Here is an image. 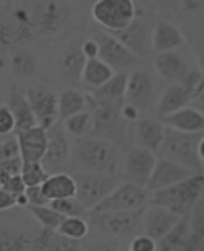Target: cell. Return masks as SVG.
Segmentation results:
<instances>
[{
    "instance_id": "cell-24",
    "label": "cell",
    "mask_w": 204,
    "mask_h": 251,
    "mask_svg": "<svg viewBox=\"0 0 204 251\" xmlns=\"http://www.w3.org/2000/svg\"><path fill=\"white\" fill-rule=\"evenodd\" d=\"M41 189L49 200L67 199V197H75L76 183L74 176L65 173H52L49 174L45 181L42 182Z\"/></svg>"
},
{
    "instance_id": "cell-3",
    "label": "cell",
    "mask_w": 204,
    "mask_h": 251,
    "mask_svg": "<svg viewBox=\"0 0 204 251\" xmlns=\"http://www.w3.org/2000/svg\"><path fill=\"white\" fill-rule=\"evenodd\" d=\"M202 137H203V132L184 133L166 128L165 139L158 152L161 153V158L170 159L199 173V169L202 170L203 167V162L198 158L196 146Z\"/></svg>"
},
{
    "instance_id": "cell-48",
    "label": "cell",
    "mask_w": 204,
    "mask_h": 251,
    "mask_svg": "<svg viewBox=\"0 0 204 251\" xmlns=\"http://www.w3.org/2000/svg\"><path fill=\"white\" fill-rule=\"evenodd\" d=\"M121 116L124 118V121H135L140 117V110L136 109L135 106L129 105V103H125L121 107Z\"/></svg>"
},
{
    "instance_id": "cell-31",
    "label": "cell",
    "mask_w": 204,
    "mask_h": 251,
    "mask_svg": "<svg viewBox=\"0 0 204 251\" xmlns=\"http://www.w3.org/2000/svg\"><path fill=\"white\" fill-rule=\"evenodd\" d=\"M63 123V128L68 134L74 136V137H87L91 136V130H93V117L91 113L86 110H82L76 113L71 117L65 118L61 121Z\"/></svg>"
},
{
    "instance_id": "cell-14",
    "label": "cell",
    "mask_w": 204,
    "mask_h": 251,
    "mask_svg": "<svg viewBox=\"0 0 204 251\" xmlns=\"http://www.w3.org/2000/svg\"><path fill=\"white\" fill-rule=\"evenodd\" d=\"M154 27V26H152ZM152 27L143 18L136 17L125 29L111 33L118 41L124 44L129 50L136 56H148L151 54V33Z\"/></svg>"
},
{
    "instance_id": "cell-39",
    "label": "cell",
    "mask_w": 204,
    "mask_h": 251,
    "mask_svg": "<svg viewBox=\"0 0 204 251\" xmlns=\"http://www.w3.org/2000/svg\"><path fill=\"white\" fill-rule=\"evenodd\" d=\"M29 247V242L21 235L0 232V250H22Z\"/></svg>"
},
{
    "instance_id": "cell-37",
    "label": "cell",
    "mask_w": 204,
    "mask_h": 251,
    "mask_svg": "<svg viewBox=\"0 0 204 251\" xmlns=\"http://www.w3.org/2000/svg\"><path fill=\"white\" fill-rule=\"evenodd\" d=\"M188 224L191 234L204 236V202L203 197L192 205V208L188 213Z\"/></svg>"
},
{
    "instance_id": "cell-27",
    "label": "cell",
    "mask_w": 204,
    "mask_h": 251,
    "mask_svg": "<svg viewBox=\"0 0 204 251\" xmlns=\"http://www.w3.org/2000/svg\"><path fill=\"white\" fill-rule=\"evenodd\" d=\"M116 72L112 70L105 61H102L98 57L95 59H87L82 68L81 82L87 84L90 87L98 88L106 83Z\"/></svg>"
},
{
    "instance_id": "cell-12",
    "label": "cell",
    "mask_w": 204,
    "mask_h": 251,
    "mask_svg": "<svg viewBox=\"0 0 204 251\" xmlns=\"http://www.w3.org/2000/svg\"><path fill=\"white\" fill-rule=\"evenodd\" d=\"M70 155L71 143L68 133L58 123L47 130V150L41 163L52 174L70 162Z\"/></svg>"
},
{
    "instance_id": "cell-20",
    "label": "cell",
    "mask_w": 204,
    "mask_h": 251,
    "mask_svg": "<svg viewBox=\"0 0 204 251\" xmlns=\"http://www.w3.org/2000/svg\"><path fill=\"white\" fill-rule=\"evenodd\" d=\"M184 45H185V37L177 26L165 21L154 25L151 33L152 53L170 52Z\"/></svg>"
},
{
    "instance_id": "cell-16",
    "label": "cell",
    "mask_w": 204,
    "mask_h": 251,
    "mask_svg": "<svg viewBox=\"0 0 204 251\" xmlns=\"http://www.w3.org/2000/svg\"><path fill=\"white\" fill-rule=\"evenodd\" d=\"M154 79L146 71H135L127 77L124 102L135 106L140 111L151 105L154 97Z\"/></svg>"
},
{
    "instance_id": "cell-47",
    "label": "cell",
    "mask_w": 204,
    "mask_h": 251,
    "mask_svg": "<svg viewBox=\"0 0 204 251\" xmlns=\"http://www.w3.org/2000/svg\"><path fill=\"white\" fill-rule=\"evenodd\" d=\"M14 206H17V197L6 189L0 187V212L11 209Z\"/></svg>"
},
{
    "instance_id": "cell-46",
    "label": "cell",
    "mask_w": 204,
    "mask_h": 251,
    "mask_svg": "<svg viewBox=\"0 0 204 251\" xmlns=\"http://www.w3.org/2000/svg\"><path fill=\"white\" fill-rule=\"evenodd\" d=\"M81 50L83 56L87 59H95L98 57V44L94 38H87L81 42Z\"/></svg>"
},
{
    "instance_id": "cell-19",
    "label": "cell",
    "mask_w": 204,
    "mask_h": 251,
    "mask_svg": "<svg viewBox=\"0 0 204 251\" xmlns=\"http://www.w3.org/2000/svg\"><path fill=\"white\" fill-rule=\"evenodd\" d=\"M86 63V57L83 56L81 50V42L79 44H70L68 47L63 49L58 57V72L60 77L65 83L81 82L82 68Z\"/></svg>"
},
{
    "instance_id": "cell-44",
    "label": "cell",
    "mask_w": 204,
    "mask_h": 251,
    "mask_svg": "<svg viewBox=\"0 0 204 251\" xmlns=\"http://www.w3.org/2000/svg\"><path fill=\"white\" fill-rule=\"evenodd\" d=\"M25 196L28 200V205H47L49 200L45 197V194L41 189V185L37 186H28L25 189Z\"/></svg>"
},
{
    "instance_id": "cell-1",
    "label": "cell",
    "mask_w": 204,
    "mask_h": 251,
    "mask_svg": "<svg viewBox=\"0 0 204 251\" xmlns=\"http://www.w3.org/2000/svg\"><path fill=\"white\" fill-rule=\"evenodd\" d=\"M121 148L115 141L94 136L76 137L71 144L70 162L76 171L116 176L121 164Z\"/></svg>"
},
{
    "instance_id": "cell-26",
    "label": "cell",
    "mask_w": 204,
    "mask_h": 251,
    "mask_svg": "<svg viewBox=\"0 0 204 251\" xmlns=\"http://www.w3.org/2000/svg\"><path fill=\"white\" fill-rule=\"evenodd\" d=\"M166 126L159 120L145 118L138 124V139L140 146L150 150L154 153L161 148L165 139Z\"/></svg>"
},
{
    "instance_id": "cell-13",
    "label": "cell",
    "mask_w": 204,
    "mask_h": 251,
    "mask_svg": "<svg viewBox=\"0 0 204 251\" xmlns=\"http://www.w3.org/2000/svg\"><path fill=\"white\" fill-rule=\"evenodd\" d=\"M181 217L168 208L148 202L142 212L139 229L158 242L180 222Z\"/></svg>"
},
{
    "instance_id": "cell-2",
    "label": "cell",
    "mask_w": 204,
    "mask_h": 251,
    "mask_svg": "<svg viewBox=\"0 0 204 251\" xmlns=\"http://www.w3.org/2000/svg\"><path fill=\"white\" fill-rule=\"evenodd\" d=\"M203 176L195 173L184 181L151 192L148 202L168 208L180 216H187L192 205L203 196Z\"/></svg>"
},
{
    "instance_id": "cell-9",
    "label": "cell",
    "mask_w": 204,
    "mask_h": 251,
    "mask_svg": "<svg viewBox=\"0 0 204 251\" xmlns=\"http://www.w3.org/2000/svg\"><path fill=\"white\" fill-rule=\"evenodd\" d=\"M98 44V59L105 61L115 72H125L136 63L138 56L108 31H97L93 37Z\"/></svg>"
},
{
    "instance_id": "cell-30",
    "label": "cell",
    "mask_w": 204,
    "mask_h": 251,
    "mask_svg": "<svg viewBox=\"0 0 204 251\" xmlns=\"http://www.w3.org/2000/svg\"><path fill=\"white\" fill-rule=\"evenodd\" d=\"M34 247L37 250H79V242L65 238L56 229L42 228L40 235L35 238Z\"/></svg>"
},
{
    "instance_id": "cell-23",
    "label": "cell",
    "mask_w": 204,
    "mask_h": 251,
    "mask_svg": "<svg viewBox=\"0 0 204 251\" xmlns=\"http://www.w3.org/2000/svg\"><path fill=\"white\" fill-rule=\"evenodd\" d=\"M7 106L10 107L14 120H15V132L37 125L26 94L15 86H12L11 90H10Z\"/></svg>"
},
{
    "instance_id": "cell-22",
    "label": "cell",
    "mask_w": 204,
    "mask_h": 251,
    "mask_svg": "<svg viewBox=\"0 0 204 251\" xmlns=\"http://www.w3.org/2000/svg\"><path fill=\"white\" fill-rule=\"evenodd\" d=\"M154 68L161 77L168 82L181 83L188 74V67L181 56L175 50L157 53Z\"/></svg>"
},
{
    "instance_id": "cell-32",
    "label": "cell",
    "mask_w": 204,
    "mask_h": 251,
    "mask_svg": "<svg viewBox=\"0 0 204 251\" xmlns=\"http://www.w3.org/2000/svg\"><path fill=\"white\" fill-rule=\"evenodd\" d=\"M56 231L60 235L68 238V239L81 242L82 239H85L88 235L90 226L85 220V217L68 216L61 220V223L58 224V227L56 228Z\"/></svg>"
},
{
    "instance_id": "cell-34",
    "label": "cell",
    "mask_w": 204,
    "mask_h": 251,
    "mask_svg": "<svg viewBox=\"0 0 204 251\" xmlns=\"http://www.w3.org/2000/svg\"><path fill=\"white\" fill-rule=\"evenodd\" d=\"M12 72L18 77L29 79L37 74V59L28 50H18L11 60Z\"/></svg>"
},
{
    "instance_id": "cell-43",
    "label": "cell",
    "mask_w": 204,
    "mask_h": 251,
    "mask_svg": "<svg viewBox=\"0 0 204 251\" xmlns=\"http://www.w3.org/2000/svg\"><path fill=\"white\" fill-rule=\"evenodd\" d=\"M131 251H155L157 250V240L146 234H139L135 236L129 243Z\"/></svg>"
},
{
    "instance_id": "cell-29",
    "label": "cell",
    "mask_w": 204,
    "mask_h": 251,
    "mask_svg": "<svg viewBox=\"0 0 204 251\" xmlns=\"http://www.w3.org/2000/svg\"><path fill=\"white\" fill-rule=\"evenodd\" d=\"M86 94L81 93L75 88L63 90L58 95V121L74 116L82 110H86Z\"/></svg>"
},
{
    "instance_id": "cell-51",
    "label": "cell",
    "mask_w": 204,
    "mask_h": 251,
    "mask_svg": "<svg viewBox=\"0 0 204 251\" xmlns=\"http://www.w3.org/2000/svg\"><path fill=\"white\" fill-rule=\"evenodd\" d=\"M0 88H1V82H0Z\"/></svg>"
},
{
    "instance_id": "cell-42",
    "label": "cell",
    "mask_w": 204,
    "mask_h": 251,
    "mask_svg": "<svg viewBox=\"0 0 204 251\" xmlns=\"http://www.w3.org/2000/svg\"><path fill=\"white\" fill-rule=\"evenodd\" d=\"M15 132V120L10 107L0 105V136H8Z\"/></svg>"
},
{
    "instance_id": "cell-10",
    "label": "cell",
    "mask_w": 204,
    "mask_h": 251,
    "mask_svg": "<svg viewBox=\"0 0 204 251\" xmlns=\"http://www.w3.org/2000/svg\"><path fill=\"white\" fill-rule=\"evenodd\" d=\"M143 208L131 212H91L93 223L99 231L111 236H129L138 232Z\"/></svg>"
},
{
    "instance_id": "cell-35",
    "label": "cell",
    "mask_w": 204,
    "mask_h": 251,
    "mask_svg": "<svg viewBox=\"0 0 204 251\" xmlns=\"http://www.w3.org/2000/svg\"><path fill=\"white\" fill-rule=\"evenodd\" d=\"M49 174L51 173L44 167V164L41 162H29V163L22 162L21 176H22L26 187L42 185V182L47 179Z\"/></svg>"
},
{
    "instance_id": "cell-6",
    "label": "cell",
    "mask_w": 204,
    "mask_h": 251,
    "mask_svg": "<svg viewBox=\"0 0 204 251\" xmlns=\"http://www.w3.org/2000/svg\"><path fill=\"white\" fill-rule=\"evenodd\" d=\"M150 192L146 187L129 182L118 183L105 199L90 212H131L145 208L148 204Z\"/></svg>"
},
{
    "instance_id": "cell-50",
    "label": "cell",
    "mask_w": 204,
    "mask_h": 251,
    "mask_svg": "<svg viewBox=\"0 0 204 251\" xmlns=\"http://www.w3.org/2000/svg\"><path fill=\"white\" fill-rule=\"evenodd\" d=\"M3 1H10V0H1V3H3Z\"/></svg>"
},
{
    "instance_id": "cell-8",
    "label": "cell",
    "mask_w": 204,
    "mask_h": 251,
    "mask_svg": "<svg viewBox=\"0 0 204 251\" xmlns=\"http://www.w3.org/2000/svg\"><path fill=\"white\" fill-rule=\"evenodd\" d=\"M155 162L157 156L154 152L142 146L134 147L121 159L118 173H121L124 182L146 187Z\"/></svg>"
},
{
    "instance_id": "cell-11",
    "label": "cell",
    "mask_w": 204,
    "mask_h": 251,
    "mask_svg": "<svg viewBox=\"0 0 204 251\" xmlns=\"http://www.w3.org/2000/svg\"><path fill=\"white\" fill-rule=\"evenodd\" d=\"M35 124L44 129H51L58 121V94L44 86H34L26 91Z\"/></svg>"
},
{
    "instance_id": "cell-17",
    "label": "cell",
    "mask_w": 204,
    "mask_h": 251,
    "mask_svg": "<svg viewBox=\"0 0 204 251\" xmlns=\"http://www.w3.org/2000/svg\"><path fill=\"white\" fill-rule=\"evenodd\" d=\"M19 153L24 163L41 162L47 150V129L34 125L15 132Z\"/></svg>"
},
{
    "instance_id": "cell-36",
    "label": "cell",
    "mask_w": 204,
    "mask_h": 251,
    "mask_svg": "<svg viewBox=\"0 0 204 251\" xmlns=\"http://www.w3.org/2000/svg\"><path fill=\"white\" fill-rule=\"evenodd\" d=\"M53 209H56L64 217L68 216H81L85 217L88 213V210L76 200V197H67V199L53 200L49 202Z\"/></svg>"
},
{
    "instance_id": "cell-41",
    "label": "cell",
    "mask_w": 204,
    "mask_h": 251,
    "mask_svg": "<svg viewBox=\"0 0 204 251\" xmlns=\"http://www.w3.org/2000/svg\"><path fill=\"white\" fill-rule=\"evenodd\" d=\"M17 158H21L19 147H18L17 137L11 136V137H8V139L0 143V162Z\"/></svg>"
},
{
    "instance_id": "cell-7",
    "label": "cell",
    "mask_w": 204,
    "mask_h": 251,
    "mask_svg": "<svg viewBox=\"0 0 204 251\" xmlns=\"http://www.w3.org/2000/svg\"><path fill=\"white\" fill-rule=\"evenodd\" d=\"M86 100H87V106L91 109L90 113L93 117L91 136L118 143L122 137L124 123H125L121 116V109L97 103L91 94H86Z\"/></svg>"
},
{
    "instance_id": "cell-52",
    "label": "cell",
    "mask_w": 204,
    "mask_h": 251,
    "mask_svg": "<svg viewBox=\"0 0 204 251\" xmlns=\"http://www.w3.org/2000/svg\"><path fill=\"white\" fill-rule=\"evenodd\" d=\"M0 4H1V0H0Z\"/></svg>"
},
{
    "instance_id": "cell-25",
    "label": "cell",
    "mask_w": 204,
    "mask_h": 251,
    "mask_svg": "<svg viewBox=\"0 0 204 251\" xmlns=\"http://www.w3.org/2000/svg\"><path fill=\"white\" fill-rule=\"evenodd\" d=\"M191 102V97L188 94L187 88L181 83H175L166 88L159 97L157 103L158 117H163L173 111L178 110L181 107H185Z\"/></svg>"
},
{
    "instance_id": "cell-45",
    "label": "cell",
    "mask_w": 204,
    "mask_h": 251,
    "mask_svg": "<svg viewBox=\"0 0 204 251\" xmlns=\"http://www.w3.org/2000/svg\"><path fill=\"white\" fill-rule=\"evenodd\" d=\"M0 187H3V189H6L10 193H12L15 197L18 196H21V194H24L25 189H26V185H25L24 179H22V176L21 174H18V176H11L10 179H7L3 185H0Z\"/></svg>"
},
{
    "instance_id": "cell-15",
    "label": "cell",
    "mask_w": 204,
    "mask_h": 251,
    "mask_svg": "<svg viewBox=\"0 0 204 251\" xmlns=\"http://www.w3.org/2000/svg\"><path fill=\"white\" fill-rule=\"evenodd\" d=\"M195 173L196 171L188 169V167L177 163V162H173L170 159L159 158L155 162L151 176L147 182L146 189L150 193L155 192V190H159L163 187L172 186L177 182L184 181Z\"/></svg>"
},
{
    "instance_id": "cell-18",
    "label": "cell",
    "mask_w": 204,
    "mask_h": 251,
    "mask_svg": "<svg viewBox=\"0 0 204 251\" xmlns=\"http://www.w3.org/2000/svg\"><path fill=\"white\" fill-rule=\"evenodd\" d=\"M159 121L166 128L173 129L177 132L184 133H200L204 129V114L203 111L195 107H181L178 110L159 117Z\"/></svg>"
},
{
    "instance_id": "cell-40",
    "label": "cell",
    "mask_w": 204,
    "mask_h": 251,
    "mask_svg": "<svg viewBox=\"0 0 204 251\" xmlns=\"http://www.w3.org/2000/svg\"><path fill=\"white\" fill-rule=\"evenodd\" d=\"M22 170V159H10L0 162V185H3L11 176L21 174Z\"/></svg>"
},
{
    "instance_id": "cell-21",
    "label": "cell",
    "mask_w": 204,
    "mask_h": 251,
    "mask_svg": "<svg viewBox=\"0 0 204 251\" xmlns=\"http://www.w3.org/2000/svg\"><path fill=\"white\" fill-rule=\"evenodd\" d=\"M127 77L128 75L125 72H116L108 82L99 86L98 88H95L94 93H91L95 102L121 109L124 105Z\"/></svg>"
},
{
    "instance_id": "cell-5",
    "label": "cell",
    "mask_w": 204,
    "mask_h": 251,
    "mask_svg": "<svg viewBox=\"0 0 204 251\" xmlns=\"http://www.w3.org/2000/svg\"><path fill=\"white\" fill-rule=\"evenodd\" d=\"M72 176L76 183V200L88 212L93 210L94 206L99 204L118 185L116 176L98 173L76 171L75 176Z\"/></svg>"
},
{
    "instance_id": "cell-38",
    "label": "cell",
    "mask_w": 204,
    "mask_h": 251,
    "mask_svg": "<svg viewBox=\"0 0 204 251\" xmlns=\"http://www.w3.org/2000/svg\"><path fill=\"white\" fill-rule=\"evenodd\" d=\"M181 84L187 88L191 100H196L199 97L200 98L203 97V72L202 71H188L187 76L184 77Z\"/></svg>"
},
{
    "instance_id": "cell-4",
    "label": "cell",
    "mask_w": 204,
    "mask_h": 251,
    "mask_svg": "<svg viewBox=\"0 0 204 251\" xmlns=\"http://www.w3.org/2000/svg\"><path fill=\"white\" fill-rule=\"evenodd\" d=\"M91 17L108 33L125 29L136 17L134 0H97L91 7Z\"/></svg>"
},
{
    "instance_id": "cell-49",
    "label": "cell",
    "mask_w": 204,
    "mask_h": 251,
    "mask_svg": "<svg viewBox=\"0 0 204 251\" xmlns=\"http://www.w3.org/2000/svg\"><path fill=\"white\" fill-rule=\"evenodd\" d=\"M196 153H198V158L204 163V139L203 137L199 140L198 146H196Z\"/></svg>"
},
{
    "instance_id": "cell-33",
    "label": "cell",
    "mask_w": 204,
    "mask_h": 251,
    "mask_svg": "<svg viewBox=\"0 0 204 251\" xmlns=\"http://www.w3.org/2000/svg\"><path fill=\"white\" fill-rule=\"evenodd\" d=\"M26 208L31 213V216L40 223L41 227L47 228V229H56L61 220L64 219L63 215H60L58 210L53 209L49 204L26 205Z\"/></svg>"
},
{
    "instance_id": "cell-28",
    "label": "cell",
    "mask_w": 204,
    "mask_h": 251,
    "mask_svg": "<svg viewBox=\"0 0 204 251\" xmlns=\"http://www.w3.org/2000/svg\"><path fill=\"white\" fill-rule=\"evenodd\" d=\"M191 229L188 224V215L182 216L180 222L170 229L168 234L157 242V250H187Z\"/></svg>"
}]
</instances>
